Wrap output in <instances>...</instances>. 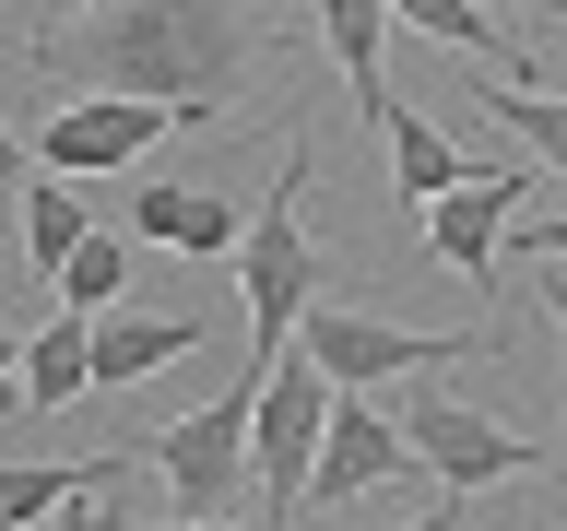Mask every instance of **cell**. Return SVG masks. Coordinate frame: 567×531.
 Listing matches in <instances>:
<instances>
[{
    "mask_svg": "<svg viewBox=\"0 0 567 531\" xmlns=\"http://www.w3.org/2000/svg\"><path fill=\"white\" fill-rule=\"evenodd\" d=\"M118 531H272V520H118Z\"/></svg>",
    "mask_w": 567,
    "mask_h": 531,
    "instance_id": "obj_21",
    "label": "cell"
},
{
    "mask_svg": "<svg viewBox=\"0 0 567 531\" xmlns=\"http://www.w3.org/2000/svg\"><path fill=\"white\" fill-rule=\"evenodd\" d=\"M520 189H532L520 166H485V154H473V177H461L450 201L425 212V248H437V260H450L461 283H485L496 260H508V225H520Z\"/></svg>",
    "mask_w": 567,
    "mask_h": 531,
    "instance_id": "obj_8",
    "label": "cell"
},
{
    "mask_svg": "<svg viewBox=\"0 0 567 531\" xmlns=\"http://www.w3.org/2000/svg\"><path fill=\"white\" fill-rule=\"evenodd\" d=\"M35 12H48V24H60V12H106V0H35ZM48 24H35V35H48Z\"/></svg>",
    "mask_w": 567,
    "mask_h": 531,
    "instance_id": "obj_25",
    "label": "cell"
},
{
    "mask_svg": "<svg viewBox=\"0 0 567 531\" xmlns=\"http://www.w3.org/2000/svg\"><path fill=\"white\" fill-rule=\"evenodd\" d=\"M83 237H95V212L71 201V189H24V272L35 283H60L83 260Z\"/></svg>",
    "mask_w": 567,
    "mask_h": 531,
    "instance_id": "obj_15",
    "label": "cell"
},
{
    "mask_svg": "<svg viewBox=\"0 0 567 531\" xmlns=\"http://www.w3.org/2000/svg\"><path fill=\"white\" fill-rule=\"evenodd\" d=\"M544 12H567V0H544Z\"/></svg>",
    "mask_w": 567,
    "mask_h": 531,
    "instance_id": "obj_26",
    "label": "cell"
},
{
    "mask_svg": "<svg viewBox=\"0 0 567 531\" xmlns=\"http://www.w3.org/2000/svg\"><path fill=\"white\" fill-rule=\"evenodd\" d=\"M166 131H189V118L154 106V95H83V106H60V118L24 131V166L35 177H106V166H142Z\"/></svg>",
    "mask_w": 567,
    "mask_h": 531,
    "instance_id": "obj_7",
    "label": "cell"
},
{
    "mask_svg": "<svg viewBox=\"0 0 567 531\" xmlns=\"http://www.w3.org/2000/svg\"><path fill=\"white\" fill-rule=\"evenodd\" d=\"M131 225L154 248H189V260H213V248H248L237 201L225 189H202V177H154V189H131Z\"/></svg>",
    "mask_w": 567,
    "mask_h": 531,
    "instance_id": "obj_10",
    "label": "cell"
},
{
    "mask_svg": "<svg viewBox=\"0 0 567 531\" xmlns=\"http://www.w3.org/2000/svg\"><path fill=\"white\" fill-rule=\"evenodd\" d=\"M379 24H390V0H319V35H331V60H343V83H354V106H367V131L390 118V83L379 71Z\"/></svg>",
    "mask_w": 567,
    "mask_h": 531,
    "instance_id": "obj_13",
    "label": "cell"
},
{
    "mask_svg": "<svg viewBox=\"0 0 567 531\" xmlns=\"http://www.w3.org/2000/svg\"><path fill=\"white\" fill-rule=\"evenodd\" d=\"M260 48H272V24H260L248 0H106L83 24L35 35V71H71V83H95V95H154V106H177V118L202 131V118L237 106Z\"/></svg>",
    "mask_w": 567,
    "mask_h": 531,
    "instance_id": "obj_1",
    "label": "cell"
},
{
    "mask_svg": "<svg viewBox=\"0 0 567 531\" xmlns=\"http://www.w3.org/2000/svg\"><path fill=\"white\" fill-rule=\"evenodd\" d=\"M390 12H402V24H425V35H450V48H473V60H496V71H508V83H532L520 35H496L485 12H473V0H390Z\"/></svg>",
    "mask_w": 567,
    "mask_h": 531,
    "instance_id": "obj_17",
    "label": "cell"
},
{
    "mask_svg": "<svg viewBox=\"0 0 567 531\" xmlns=\"http://www.w3.org/2000/svg\"><path fill=\"white\" fill-rule=\"evenodd\" d=\"M556 485H567V472H556Z\"/></svg>",
    "mask_w": 567,
    "mask_h": 531,
    "instance_id": "obj_27",
    "label": "cell"
},
{
    "mask_svg": "<svg viewBox=\"0 0 567 531\" xmlns=\"http://www.w3.org/2000/svg\"><path fill=\"white\" fill-rule=\"evenodd\" d=\"M485 118H496V131H520L532 154H544V166L567 177V95H556V83H520V95H485Z\"/></svg>",
    "mask_w": 567,
    "mask_h": 531,
    "instance_id": "obj_18",
    "label": "cell"
},
{
    "mask_svg": "<svg viewBox=\"0 0 567 531\" xmlns=\"http://www.w3.org/2000/svg\"><path fill=\"white\" fill-rule=\"evenodd\" d=\"M461 354H496L485 331H402V319H367V308H308V366L343 389H379V378H414V366H461Z\"/></svg>",
    "mask_w": 567,
    "mask_h": 531,
    "instance_id": "obj_6",
    "label": "cell"
},
{
    "mask_svg": "<svg viewBox=\"0 0 567 531\" xmlns=\"http://www.w3.org/2000/svg\"><path fill=\"white\" fill-rule=\"evenodd\" d=\"M390 531H461V508H425V520H390Z\"/></svg>",
    "mask_w": 567,
    "mask_h": 531,
    "instance_id": "obj_24",
    "label": "cell"
},
{
    "mask_svg": "<svg viewBox=\"0 0 567 531\" xmlns=\"http://www.w3.org/2000/svg\"><path fill=\"white\" fill-rule=\"evenodd\" d=\"M532 272H544V283H532V295L556 308V343H567V283H556V260H532Z\"/></svg>",
    "mask_w": 567,
    "mask_h": 531,
    "instance_id": "obj_23",
    "label": "cell"
},
{
    "mask_svg": "<svg viewBox=\"0 0 567 531\" xmlns=\"http://www.w3.org/2000/svg\"><path fill=\"white\" fill-rule=\"evenodd\" d=\"M106 472H118V460H35V472H12V485H0V520L35 531V520H60L71 496H95Z\"/></svg>",
    "mask_w": 567,
    "mask_h": 531,
    "instance_id": "obj_16",
    "label": "cell"
},
{
    "mask_svg": "<svg viewBox=\"0 0 567 531\" xmlns=\"http://www.w3.org/2000/svg\"><path fill=\"white\" fill-rule=\"evenodd\" d=\"M60 531H118V508H95V496H71V508H60Z\"/></svg>",
    "mask_w": 567,
    "mask_h": 531,
    "instance_id": "obj_22",
    "label": "cell"
},
{
    "mask_svg": "<svg viewBox=\"0 0 567 531\" xmlns=\"http://www.w3.org/2000/svg\"><path fill=\"white\" fill-rule=\"evenodd\" d=\"M331 414H343V378L260 366V449H248V472H260V520L272 531L308 520V472H319V449H331Z\"/></svg>",
    "mask_w": 567,
    "mask_h": 531,
    "instance_id": "obj_3",
    "label": "cell"
},
{
    "mask_svg": "<svg viewBox=\"0 0 567 531\" xmlns=\"http://www.w3.org/2000/svg\"><path fill=\"white\" fill-rule=\"evenodd\" d=\"M177 354H202V319H95V378L106 389L154 378V366H177Z\"/></svg>",
    "mask_w": 567,
    "mask_h": 531,
    "instance_id": "obj_14",
    "label": "cell"
},
{
    "mask_svg": "<svg viewBox=\"0 0 567 531\" xmlns=\"http://www.w3.org/2000/svg\"><path fill=\"white\" fill-rule=\"evenodd\" d=\"M118 283H131V237H106V225H95V237H83V260L60 272V295H71L83 319H106V295H118Z\"/></svg>",
    "mask_w": 567,
    "mask_h": 531,
    "instance_id": "obj_19",
    "label": "cell"
},
{
    "mask_svg": "<svg viewBox=\"0 0 567 531\" xmlns=\"http://www.w3.org/2000/svg\"><path fill=\"white\" fill-rule=\"evenodd\" d=\"M248 449H260V366H248L237 389H213L202 414H177L166 437H142V460H154V472H166L202 520H213L237 485H260V472H248Z\"/></svg>",
    "mask_w": 567,
    "mask_h": 531,
    "instance_id": "obj_4",
    "label": "cell"
},
{
    "mask_svg": "<svg viewBox=\"0 0 567 531\" xmlns=\"http://www.w3.org/2000/svg\"><path fill=\"white\" fill-rule=\"evenodd\" d=\"M402 460H414L402 414H379V402H354V389H343V414H331V449H319V472H308V508H343V496L390 485Z\"/></svg>",
    "mask_w": 567,
    "mask_h": 531,
    "instance_id": "obj_9",
    "label": "cell"
},
{
    "mask_svg": "<svg viewBox=\"0 0 567 531\" xmlns=\"http://www.w3.org/2000/svg\"><path fill=\"white\" fill-rule=\"evenodd\" d=\"M379 142H390V189H402V201L414 212H437L461 189V177H473V154H461L450 131H437V118H414V106L390 95V118H379Z\"/></svg>",
    "mask_w": 567,
    "mask_h": 531,
    "instance_id": "obj_12",
    "label": "cell"
},
{
    "mask_svg": "<svg viewBox=\"0 0 567 531\" xmlns=\"http://www.w3.org/2000/svg\"><path fill=\"white\" fill-rule=\"evenodd\" d=\"M508 260H567V212H532V225H508Z\"/></svg>",
    "mask_w": 567,
    "mask_h": 531,
    "instance_id": "obj_20",
    "label": "cell"
},
{
    "mask_svg": "<svg viewBox=\"0 0 567 531\" xmlns=\"http://www.w3.org/2000/svg\"><path fill=\"white\" fill-rule=\"evenodd\" d=\"M296 189H308V142L272 154V201L248 212V248H237V295H248V343H260V366H272V343L319 308V248H308Z\"/></svg>",
    "mask_w": 567,
    "mask_h": 531,
    "instance_id": "obj_2",
    "label": "cell"
},
{
    "mask_svg": "<svg viewBox=\"0 0 567 531\" xmlns=\"http://www.w3.org/2000/svg\"><path fill=\"white\" fill-rule=\"evenodd\" d=\"M83 389H106L95 378V319H83V308L35 319V331H24V414H71Z\"/></svg>",
    "mask_w": 567,
    "mask_h": 531,
    "instance_id": "obj_11",
    "label": "cell"
},
{
    "mask_svg": "<svg viewBox=\"0 0 567 531\" xmlns=\"http://www.w3.org/2000/svg\"><path fill=\"white\" fill-rule=\"evenodd\" d=\"M402 437H414V460H425L450 496H485V485H520V472H544V449H532L520 425L473 414V402H450V389H414V402H402ZM544 485H556V472H544Z\"/></svg>",
    "mask_w": 567,
    "mask_h": 531,
    "instance_id": "obj_5",
    "label": "cell"
}]
</instances>
